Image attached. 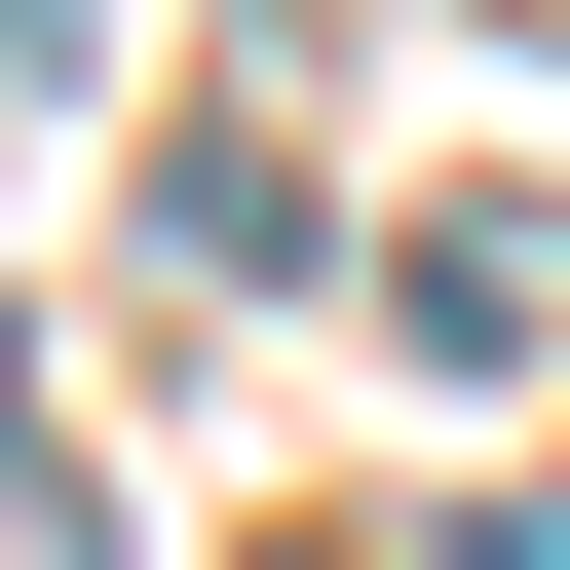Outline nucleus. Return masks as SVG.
Returning a JSON list of instances; mask_svg holds the SVG:
<instances>
[{
	"mask_svg": "<svg viewBox=\"0 0 570 570\" xmlns=\"http://www.w3.org/2000/svg\"><path fill=\"white\" fill-rule=\"evenodd\" d=\"M381 305H419V381H532V343H570V190H456V228H381Z\"/></svg>",
	"mask_w": 570,
	"mask_h": 570,
	"instance_id": "nucleus-1",
	"label": "nucleus"
},
{
	"mask_svg": "<svg viewBox=\"0 0 570 570\" xmlns=\"http://www.w3.org/2000/svg\"><path fill=\"white\" fill-rule=\"evenodd\" d=\"M0 570H115V494H77V456H0Z\"/></svg>",
	"mask_w": 570,
	"mask_h": 570,
	"instance_id": "nucleus-2",
	"label": "nucleus"
},
{
	"mask_svg": "<svg viewBox=\"0 0 570 570\" xmlns=\"http://www.w3.org/2000/svg\"><path fill=\"white\" fill-rule=\"evenodd\" d=\"M77 39H115V0H0V77H77Z\"/></svg>",
	"mask_w": 570,
	"mask_h": 570,
	"instance_id": "nucleus-3",
	"label": "nucleus"
}]
</instances>
